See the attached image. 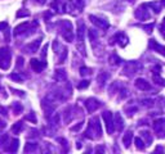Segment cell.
<instances>
[{
  "label": "cell",
  "instance_id": "obj_29",
  "mask_svg": "<svg viewBox=\"0 0 165 154\" xmlns=\"http://www.w3.org/2000/svg\"><path fill=\"white\" fill-rule=\"evenodd\" d=\"M72 3H74L79 9H81L82 7H84V0H72Z\"/></svg>",
  "mask_w": 165,
  "mask_h": 154
},
{
  "label": "cell",
  "instance_id": "obj_11",
  "mask_svg": "<svg viewBox=\"0 0 165 154\" xmlns=\"http://www.w3.org/2000/svg\"><path fill=\"white\" fill-rule=\"evenodd\" d=\"M28 26H30V25H28L27 22H23V23H21V25H19V26H17V27H16V30H14V35L17 36V35H21V33H23L25 31H27Z\"/></svg>",
  "mask_w": 165,
  "mask_h": 154
},
{
  "label": "cell",
  "instance_id": "obj_25",
  "mask_svg": "<svg viewBox=\"0 0 165 154\" xmlns=\"http://www.w3.org/2000/svg\"><path fill=\"white\" fill-rule=\"evenodd\" d=\"M89 84L90 82L88 80H84V81H81V82L77 85V89H85V88H88V86H89Z\"/></svg>",
  "mask_w": 165,
  "mask_h": 154
},
{
  "label": "cell",
  "instance_id": "obj_6",
  "mask_svg": "<svg viewBox=\"0 0 165 154\" xmlns=\"http://www.w3.org/2000/svg\"><path fill=\"white\" fill-rule=\"evenodd\" d=\"M30 64H31L32 69L35 71V72H41L43 69L45 68V62H40V60H37V59H31Z\"/></svg>",
  "mask_w": 165,
  "mask_h": 154
},
{
  "label": "cell",
  "instance_id": "obj_36",
  "mask_svg": "<svg viewBox=\"0 0 165 154\" xmlns=\"http://www.w3.org/2000/svg\"><path fill=\"white\" fill-rule=\"evenodd\" d=\"M7 126V123L5 122H4L3 121V119H0V130H2V128H4V127H5Z\"/></svg>",
  "mask_w": 165,
  "mask_h": 154
},
{
  "label": "cell",
  "instance_id": "obj_34",
  "mask_svg": "<svg viewBox=\"0 0 165 154\" xmlns=\"http://www.w3.org/2000/svg\"><path fill=\"white\" fill-rule=\"evenodd\" d=\"M7 27H8V23H7V22H2V23H0V31L5 30Z\"/></svg>",
  "mask_w": 165,
  "mask_h": 154
},
{
  "label": "cell",
  "instance_id": "obj_26",
  "mask_svg": "<svg viewBox=\"0 0 165 154\" xmlns=\"http://www.w3.org/2000/svg\"><path fill=\"white\" fill-rule=\"evenodd\" d=\"M26 119L27 121H32V123H36V117H35V113H30V114H27L26 116Z\"/></svg>",
  "mask_w": 165,
  "mask_h": 154
},
{
  "label": "cell",
  "instance_id": "obj_31",
  "mask_svg": "<svg viewBox=\"0 0 165 154\" xmlns=\"http://www.w3.org/2000/svg\"><path fill=\"white\" fill-rule=\"evenodd\" d=\"M160 32L163 33V36L165 37V17L163 19V23H161V26H160Z\"/></svg>",
  "mask_w": 165,
  "mask_h": 154
},
{
  "label": "cell",
  "instance_id": "obj_24",
  "mask_svg": "<svg viewBox=\"0 0 165 154\" xmlns=\"http://www.w3.org/2000/svg\"><path fill=\"white\" fill-rule=\"evenodd\" d=\"M154 81L156 82L157 85H161V86H165V80L160 79V77H157V75H154Z\"/></svg>",
  "mask_w": 165,
  "mask_h": 154
},
{
  "label": "cell",
  "instance_id": "obj_27",
  "mask_svg": "<svg viewBox=\"0 0 165 154\" xmlns=\"http://www.w3.org/2000/svg\"><path fill=\"white\" fill-rule=\"evenodd\" d=\"M89 38H90L92 42L95 41V38H97V32H95L94 30H89Z\"/></svg>",
  "mask_w": 165,
  "mask_h": 154
},
{
  "label": "cell",
  "instance_id": "obj_20",
  "mask_svg": "<svg viewBox=\"0 0 165 154\" xmlns=\"http://www.w3.org/2000/svg\"><path fill=\"white\" fill-rule=\"evenodd\" d=\"M36 148H37V144H35V143H27L26 146H25V152L26 153L27 152H34Z\"/></svg>",
  "mask_w": 165,
  "mask_h": 154
},
{
  "label": "cell",
  "instance_id": "obj_1",
  "mask_svg": "<svg viewBox=\"0 0 165 154\" xmlns=\"http://www.w3.org/2000/svg\"><path fill=\"white\" fill-rule=\"evenodd\" d=\"M11 60H12V54L8 48H0V68L2 69H8L11 67Z\"/></svg>",
  "mask_w": 165,
  "mask_h": 154
},
{
  "label": "cell",
  "instance_id": "obj_23",
  "mask_svg": "<svg viewBox=\"0 0 165 154\" xmlns=\"http://www.w3.org/2000/svg\"><path fill=\"white\" fill-rule=\"evenodd\" d=\"M13 110H14V114H19L22 112V105L19 103H14L13 104Z\"/></svg>",
  "mask_w": 165,
  "mask_h": 154
},
{
  "label": "cell",
  "instance_id": "obj_13",
  "mask_svg": "<svg viewBox=\"0 0 165 154\" xmlns=\"http://www.w3.org/2000/svg\"><path fill=\"white\" fill-rule=\"evenodd\" d=\"M18 144H19L18 139H13V140H12V144H11V146L7 148V150H8V152H11V153H16V152H17V149H18Z\"/></svg>",
  "mask_w": 165,
  "mask_h": 154
},
{
  "label": "cell",
  "instance_id": "obj_22",
  "mask_svg": "<svg viewBox=\"0 0 165 154\" xmlns=\"http://www.w3.org/2000/svg\"><path fill=\"white\" fill-rule=\"evenodd\" d=\"M110 62H111V64H119L120 63V62H121V59H120V58L118 57V55H116V54H114V55H111V58H110Z\"/></svg>",
  "mask_w": 165,
  "mask_h": 154
},
{
  "label": "cell",
  "instance_id": "obj_7",
  "mask_svg": "<svg viewBox=\"0 0 165 154\" xmlns=\"http://www.w3.org/2000/svg\"><path fill=\"white\" fill-rule=\"evenodd\" d=\"M135 17H137L138 19H141V21H144V19H148L150 13L144 9V5H142L141 8H138L137 12H135Z\"/></svg>",
  "mask_w": 165,
  "mask_h": 154
},
{
  "label": "cell",
  "instance_id": "obj_37",
  "mask_svg": "<svg viewBox=\"0 0 165 154\" xmlns=\"http://www.w3.org/2000/svg\"><path fill=\"white\" fill-rule=\"evenodd\" d=\"M161 3L164 4V5H165V0H161Z\"/></svg>",
  "mask_w": 165,
  "mask_h": 154
},
{
  "label": "cell",
  "instance_id": "obj_35",
  "mask_svg": "<svg viewBox=\"0 0 165 154\" xmlns=\"http://www.w3.org/2000/svg\"><path fill=\"white\" fill-rule=\"evenodd\" d=\"M28 16V12H18L17 13V17H27Z\"/></svg>",
  "mask_w": 165,
  "mask_h": 154
},
{
  "label": "cell",
  "instance_id": "obj_30",
  "mask_svg": "<svg viewBox=\"0 0 165 154\" xmlns=\"http://www.w3.org/2000/svg\"><path fill=\"white\" fill-rule=\"evenodd\" d=\"M90 73V69L89 68H86V67H81L80 68V75L81 76H86V75H89Z\"/></svg>",
  "mask_w": 165,
  "mask_h": 154
},
{
  "label": "cell",
  "instance_id": "obj_9",
  "mask_svg": "<svg viewBox=\"0 0 165 154\" xmlns=\"http://www.w3.org/2000/svg\"><path fill=\"white\" fill-rule=\"evenodd\" d=\"M150 48L154 50H156L157 53H160V54H163L165 57V46H161V45H159L155 40H150Z\"/></svg>",
  "mask_w": 165,
  "mask_h": 154
},
{
  "label": "cell",
  "instance_id": "obj_21",
  "mask_svg": "<svg viewBox=\"0 0 165 154\" xmlns=\"http://www.w3.org/2000/svg\"><path fill=\"white\" fill-rule=\"evenodd\" d=\"M141 134H142V137L146 139L147 145H148V144H151V143H152V136H151V135H150V132H147V131H142Z\"/></svg>",
  "mask_w": 165,
  "mask_h": 154
},
{
  "label": "cell",
  "instance_id": "obj_15",
  "mask_svg": "<svg viewBox=\"0 0 165 154\" xmlns=\"http://www.w3.org/2000/svg\"><path fill=\"white\" fill-rule=\"evenodd\" d=\"M84 23L79 22V30H77V38H79V41L82 42V38H84Z\"/></svg>",
  "mask_w": 165,
  "mask_h": 154
},
{
  "label": "cell",
  "instance_id": "obj_3",
  "mask_svg": "<svg viewBox=\"0 0 165 154\" xmlns=\"http://www.w3.org/2000/svg\"><path fill=\"white\" fill-rule=\"evenodd\" d=\"M99 102L97 99H94V98H90V99H88L86 100V103H85V107H86V109H88V112H94V110H97L99 108Z\"/></svg>",
  "mask_w": 165,
  "mask_h": 154
},
{
  "label": "cell",
  "instance_id": "obj_33",
  "mask_svg": "<svg viewBox=\"0 0 165 154\" xmlns=\"http://www.w3.org/2000/svg\"><path fill=\"white\" fill-rule=\"evenodd\" d=\"M81 127H82V122H80V123H77V125H76V126H75V127H72L71 130H72V131H77V130H80Z\"/></svg>",
  "mask_w": 165,
  "mask_h": 154
},
{
  "label": "cell",
  "instance_id": "obj_32",
  "mask_svg": "<svg viewBox=\"0 0 165 154\" xmlns=\"http://www.w3.org/2000/svg\"><path fill=\"white\" fill-rule=\"evenodd\" d=\"M155 26V23H151V25H146V26H143V28L146 30V32H151L152 31V28Z\"/></svg>",
  "mask_w": 165,
  "mask_h": 154
},
{
  "label": "cell",
  "instance_id": "obj_17",
  "mask_svg": "<svg viewBox=\"0 0 165 154\" xmlns=\"http://www.w3.org/2000/svg\"><path fill=\"white\" fill-rule=\"evenodd\" d=\"M146 5L152 8L155 13H160V11H161V4H159V3H150V4H146Z\"/></svg>",
  "mask_w": 165,
  "mask_h": 154
},
{
  "label": "cell",
  "instance_id": "obj_14",
  "mask_svg": "<svg viewBox=\"0 0 165 154\" xmlns=\"http://www.w3.org/2000/svg\"><path fill=\"white\" fill-rule=\"evenodd\" d=\"M164 126H165V119H156L154 122V128L157 132H160V128H163Z\"/></svg>",
  "mask_w": 165,
  "mask_h": 154
},
{
  "label": "cell",
  "instance_id": "obj_12",
  "mask_svg": "<svg viewBox=\"0 0 165 154\" xmlns=\"http://www.w3.org/2000/svg\"><path fill=\"white\" fill-rule=\"evenodd\" d=\"M115 126H116V128L119 130V131H121V130L124 128V119H123V117L118 113V114H115Z\"/></svg>",
  "mask_w": 165,
  "mask_h": 154
},
{
  "label": "cell",
  "instance_id": "obj_19",
  "mask_svg": "<svg viewBox=\"0 0 165 154\" xmlns=\"http://www.w3.org/2000/svg\"><path fill=\"white\" fill-rule=\"evenodd\" d=\"M134 143H135V146H137V149H141V150H143L144 149V143H143V140L141 137H135V140H134Z\"/></svg>",
  "mask_w": 165,
  "mask_h": 154
},
{
  "label": "cell",
  "instance_id": "obj_28",
  "mask_svg": "<svg viewBox=\"0 0 165 154\" xmlns=\"http://www.w3.org/2000/svg\"><path fill=\"white\" fill-rule=\"evenodd\" d=\"M11 79L14 80V81H18V82H22V81H23L22 77L19 76V75H17V73H12V75H11Z\"/></svg>",
  "mask_w": 165,
  "mask_h": 154
},
{
  "label": "cell",
  "instance_id": "obj_5",
  "mask_svg": "<svg viewBox=\"0 0 165 154\" xmlns=\"http://www.w3.org/2000/svg\"><path fill=\"white\" fill-rule=\"evenodd\" d=\"M89 19L92 21V23H94L95 26H98L99 28H103V30H106V28H108V23L105 21V19L102 18H98L95 16H89Z\"/></svg>",
  "mask_w": 165,
  "mask_h": 154
},
{
  "label": "cell",
  "instance_id": "obj_2",
  "mask_svg": "<svg viewBox=\"0 0 165 154\" xmlns=\"http://www.w3.org/2000/svg\"><path fill=\"white\" fill-rule=\"evenodd\" d=\"M102 118L106 122V128H107L108 134H112L115 131V121H114V116L111 112H103L102 113Z\"/></svg>",
  "mask_w": 165,
  "mask_h": 154
},
{
  "label": "cell",
  "instance_id": "obj_16",
  "mask_svg": "<svg viewBox=\"0 0 165 154\" xmlns=\"http://www.w3.org/2000/svg\"><path fill=\"white\" fill-rule=\"evenodd\" d=\"M22 128H23V123L21 121H18V122H16L12 126V132L13 134H18V132H21Z\"/></svg>",
  "mask_w": 165,
  "mask_h": 154
},
{
  "label": "cell",
  "instance_id": "obj_10",
  "mask_svg": "<svg viewBox=\"0 0 165 154\" xmlns=\"http://www.w3.org/2000/svg\"><path fill=\"white\" fill-rule=\"evenodd\" d=\"M132 139H133V132L132 131H127L125 135L123 136V144L125 145V148H129L130 143H132Z\"/></svg>",
  "mask_w": 165,
  "mask_h": 154
},
{
  "label": "cell",
  "instance_id": "obj_4",
  "mask_svg": "<svg viewBox=\"0 0 165 154\" xmlns=\"http://www.w3.org/2000/svg\"><path fill=\"white\" fill-rule=\"evenodd\" d=\"M135 88L142 91H148V90H151V85L144 79H137L135 80Z\"/></svg>",
  "mask_w": 165,
  "mask_h": 154
},
{
  "label": "cell",
  "instance_id": "obj_18",
  "mask_svg": "<svg viewBox=\"0 0 165 154\" xmlns=\"http://www.w3.org/2000/svg\"><path fill=\"white\" fill-rule=\"evenodd\" d=\"M56 79H57L58 81L65 80V79H66V72H65V69H57V71H56Z\"/></svg>",
  "mask_w": 165,
  "mask_h": 154
},
{
  "label": "cell",
  "instance_id": "obj_8",
  "mask_svg": "<svg viewBox=\"0 0 165 154\" xmlns=\"http://www.w3.org/2000/svg\"><path fill=\"white\" fill-rule=\"evenodd\" d=\"M40 44H41V37H39L37 40H35L34 42H31V44H28L26 46V50H28V53H36Z\"/></svg>",
  "mask_w": 165,
  "mask_h": 154
}]
</instances>
